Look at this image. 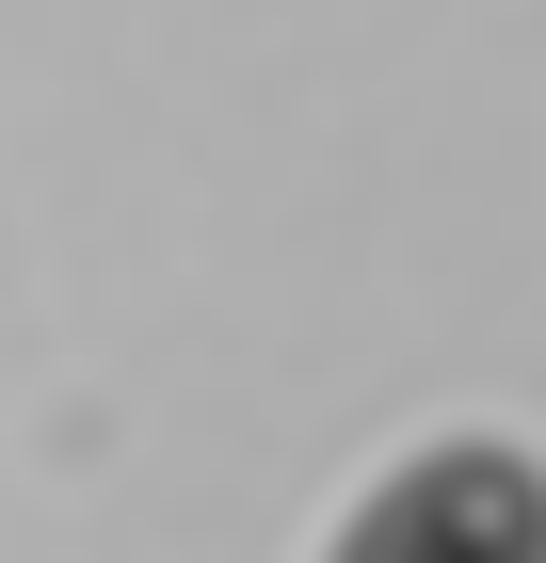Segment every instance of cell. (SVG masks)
I'll return each mask as SVG.
<instances>
[{"mask_svg": "<svg viewBox=\"0 0 546 563\" xmlns=\"http://www.w3.org/2000/svg\"><path fill=\"white\" fill-rule=\"evenodd\" d=\"M322 563H546V467L514 434H434L337 516Z\"/></svg>", "mask_w": 546, "mask_h": 563, "instance_id": "obj_1", "label": "cell"}]
</instances>
